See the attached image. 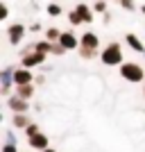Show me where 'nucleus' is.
<instances>
[{"mask_svg": "<svg viewBox=\"0 0 145 152\" xmlns=\"http://www.w3.org/2000/svg\"><path fill=\"white\" fill-rule=\"evenodd\" d=\"M7 14H9V9H7V7L2 5V7H0V18L5 20V18H7Z\"/></svg>", "mask_w": 145, "mask_h": 152, "instance_id": "obj_23", "label": "nucleus"}, {"mask_svg": "<svg viewBox=\"0 0 145 152\" xmlns=\"http://www.w3.org/2000/svg\"><path fill=\"white\" fill-rule=\"evenodd\" d=\"M16 93H18L20 98L30 100L32 95H34V86H32V82H30V84H18V86H16Z\"/></svg>", "mask_w": 145, "mask_h": 152, "instance_id": "obj_12", "label": "nucleus"}, {"mask_svg": "<svg viewBox=\"0 0 145 152\" xmlns=\"http://www.w3.org/2000/svg\"><path fill=\"white\" fill-rule=\"evenodd\" d=\"M143 93H145V91H143Z\"/></svg>", "mask_w": 145, "mask_h": 152, "instance_id": "obj_29", "label": "nucleus"}, {"mask_svg": "<svg viewBox=\"0 0 145 152\" xmlns=\"http://www.w3.org/2000/svg\"><path fill=\"white\" fill-rule=\"evenodd\" d=\"M25 132H27V136H34V134H39V127L34 125V123H30V125L25 127Z\"/></svg>", "mask_w": 145, "mask_h": 152, "instance_id": "obj_20", "label": "nucleus"}, {"mask_svg": "<svg viewBox=\"0 0 145 152\" xmlns=\"http://www.w3.org/2000/svg\"><path fill=\"white\" fill-rule=\"evenodd\" d=\"M98 43H100L98 34H93V32H84L82 34V45L84 48H98Z\"/></svg>", "mask_w": 145, "mask_h": 152, "instance_id": "obj_10", "label": "nucleus"}, {"mask_svg": "<svg viewBox=\"0 0 145 152\" xmlns=\"http://www.w3.org/2000/svg\"><path fill=\"white\" fill-rule=\"evenodd\" d=\"M120 75L125 77L127 82H143V77H145V70L141 68L138 64H132V61H127V64H120Z\"/></svg>", "mask_w": 145, "mask_h": 152, "instance_id": "obj_1", "label": "nucleus"}, {"mask_svg": "<svg viewBox=\"0 0 145 152\" xmlns=\"http://www.w3.org/2000/svg\"><path fill=\"white\" fill-rule=\"evenodd\" d=\"M59 43H61L66 50H75L79 41H77V37L73 34V32H61V39H59Z\"/></svg>", "mask_w": 145, "mask_h": 152, "instance_id": "obj_6", "label": "nucleus"}, {"mask_svg": "<svg viewBox=\"0 0 145 152\" xmlns=\"http://www.w3.org/2000/svg\"><path fill=\"white\" fill-rule=\"evenodd\" d=\"M68 20H70V25H79V23H84V18L79 16V12H77V9L68 14Z\"/></svg>", "mask_w": 145, "mask_h": 152, "instance_id": "obj_16", "label": "nucleus"}, {"mask_svg": "<svg viewBox=\"0 0 145 152\" xmlns=\"http://www.w3.org/2000/svg\"><path fill=\"white\" fill-rule=\"evenodd\" d=\"M12 123H14V127H27L30 125V121H27V116L23 114V111H16V116L12 118Z\"/></svg>", "mask_w": 145, "mask_h": 152, "instance_id": "obj_14", "label": "nucleus"}, {"mask_svg": "<svg viewBox=\"0 0 145 152\" xmlns=\"http://www.w3.org/2000/svg\"><path fill=\"white\" fill-rule=\"evenodd\" d=\"M95 50H98V48H84V45H82L79 55H82L84 59H91V57H95Z\"/></svg>", "mask_w": 145, "mask_h": 152, "instance_id": "obj_17", "label": "nucleus"}, {"mask_svg": "<svg viewBox=\"0 0 145 152\" xmlns=\"http://www.w3.org/2000/svg\"><path fill=\"white\" fill-rule=\"evenodd\" d=\"M2 152H18V145H16V143H5V145H2Z\"/></svg>", "mask_w": 145, "mask_h": 152, "instance_id": "obj_21", "label": "nucleus"}, {"mask_svg": "<svg viewBox=\"0 0 145 152\" xmlns=\"http://www.w3.org/2000/svg\"><path fill=\"white\" fill-rule=\"evenodd\" d=\"M43 152H57V150H52V148H45V150Z\"/></svg>", "mask_w": 145, "mask_h": 152, "instance_id": "obj_26", "label": "nucleus"}, {"mask_svg": "<svg viewBox=\"0 0 145 152\" xmlns=\"http://www.w3.org/2000/svg\"><path fill=\"white\" fill-rule=\"evenodd\" d=\"M9 109L12 111H27V100L20 95H12L9 98Z\"/></svg>", "mask_w": 145, "mask_h": 152, "instance_id": "obj_8", "label": "nucleus"}, {"mask_svg": "<svg viewBox=\"0 0 145 152\" xmlns=\"http://www.w3.org/2000/svg\"><path fill=\"white\" fill-rule=\"evenodd\" d=\"M141 12H143V14H145V5H143V7H141Z\"/></svg>", "mask_w": 145, "mask_h": 152, "instance_id": "obj_27", "label": "nucleus"}, {"mask_svg": "<svg viewBox=\"0 0 145 152\" xmlns=\"http://www.w3.org/2000/svg\"><path fill=\"white\" fill-rule=\"evenodd\" d=\"M7 34H9V43H12V45H18V43H20V39H23V34H25V25L14 23V25H9Z\"/></svg>", "mask_w": 145, "mask_h": 152, "instance_id": "obj_4", "label": "nucleus"}, {"mask_svg": "<svg viewBox=\"0 0 145 152\" xmlns=\"http://www.w3.org/2000/svg\"><path fill=\"white\" fill-rule=\"evenodd\" d=\"M45 39H48V41H52V43H55V41H59V39H61V32H59L57 27H50V30L45 32Z\"/></svg>", "mask_w": 145, "mask_h": 152, "instance_id": "obj_15", "label": "nucleus"}, {"mask_svg": "<svg viewBox=\"0 0 145 152\" xmlns=\"http://www.w3.org/2000/svg\"><path fill=\"white\" fill-rule=\"evenodd\" d=\"M30 30H32V32H39V30H41V25H39V23H32Z\"/></svg>", "mask_w": 145, "mask_h": 152, "instance_id": "obj_25", "label": "nucleus"}, {"mask_svg": "<svg viewBox=\"0 0 145 152\" xmlns=\"http://www.w3.org/2000/svg\"><path fill=\"white\" fill-rule=\"evenodd\" d=\"M75 9L79 12V16L84 18V23H91V20H93V12H91V9H88V7L84 5V2H79V5H77Z\"/></svg>", "mask_w": 145, "mask_h": 152, "instance_id": "obj_13", "label": "nucleus"}, {"mask_svg": "<svg viewBox=\"0 0 145 152\" xmlns=\"http://www.w3.org/2000/svg\"><path fill=\"white\" fill-rule=\"evenodd\" d=\"M7 143H16V136H14V132H7Z\"/></svg>", "mask_w": 145, "mask_h": 152, "instance_id": "obj_24", "label": "nucleus"}, {"mask_svg": "<svg viewBox=\"0 0 145 152\" xmlns=\"http://www.w3.org/2000/svg\"><path fill=\"white\" fill-rule=\"evenodd\" d=\"M104 2H107V0H104Z\"/></svg>", "mask_w": 145, "mask_h": 152, "instance_id": "obj_28", "label": "nucleus"}, {"mask_svg": "<svg viewBox=\"0 0 145 152\" xmlns=\"http://www.w3.org/2000/svg\"><path fill=\"white\" fill-rule=\"evenodd\" d=\"M48 14H50V16H59V14H61V7L52 2V5H48Z\"/></svg>", "mask_w": 145, "mask_h": 152, "instance_id": "obj_19", "label": "nucleus"}, {"mask_svg": "<svg viewBox=\"0 0 145 152\" xmlns=\"http://www.w3.org/2000/svg\"><path fill=\"white\" fill-rule=\"evenodd\" d=\"M30 82H32V73L25 66L14 70V84H16V86H18V84H30Z\"/></svg>", "mask_w": 145, "mask_h": 152, "instance_id": "obj_5", "label": "nucleus"}, {"mask_svg": "<svg viewBox=\"0 0 145 152\" xmlns=\"http://www.w3.org/2000/svg\"><path fill=\"white\" fill-rule=\"evenodd\" d=\"M120 7H122V9H127V12H134V9H136L134 0H120Z\"/></svg>", "mask_w": 145, "mask_h": 152, "instance_id": "obj_18", "label": "nucleus"}, {"mask_svg": "<svg viewBox=\"0 0 145 152\" xmlns=\"http://www.w3.org/2000/svg\"><path fill=\"white\" fill-rule=\"evenodd\" d=\"M43 61H45V52H39V50L27 52L25 57H23V66H25V68H34V66H41Z\"/></svg>", "mask_w": 145, "mask_h": 152, "instance_id": "obj_3", "label": "nucleus"}, {"mask_svg": "<svg viewBox=\"0 0 145 152\" xmlns=\"http://www.w3.org/2000/svg\"><path fill=\"white\" fill-rule=\"evenodd\" d=\"M125 39H127V45H129L132 50H136V52H145V45L138 41V37H136V34H127Z\"/></svg>", "mask_w": 145, "mask_h": 152, "instance_id": "obj_11", "label": "nucleus"}, {"mask_svg": "<svg viewBox=\"0 0 145 152\" xmlns=\"http://www.w3.org/2000/svg\"><path fill=\"white\" fill-rule=\"evenodd\" d=\"M102 64H107V66H118L122 64V50H120L118 43H109L102 52Z\"/></svg>", "mask_w": 145, "mask_h": 152, "instance_id": "obj_2", "label": "nucleus"}, {"mask_svg": "<svg viewBox=\"0 0 145 152\" xmlns=\"http://www.w3.org/2000/svg\"><path fill=\"white\" fill-rule=\"evenodd\" d=\"M30 145L34 148V150H45L48 148V136L45 134H34V136H30Z\"/></svg>", "mask_w": 145, "mask_h": 152, "instance_id": "obj_7", "label": "nucleus"}, {"mask_svg": "<svg viewBox=\"0 0 145 152\" xmlns=\"http://www.w3.org/2000/svg\"><path fill=\"white\" fill-rule=\"evenodd\" d=\"M0 80H2V95H9V84L14 82V68H5Z\"/></svg>", "mask_w": 145, "mask_h": 152, "instance_id": "obj_9", "label": "nucleus"}, {"mask_svg": "<svg viewBox=\"0 0 145 152\" xmlns=\"http://www.w3.org/2000/svg\"><path fill=\"white\" fill-rule=\"evenodd\" d=\"M104 9H107L104 0H98V2H95V12H104Z\"/></svg>", "mask_w": 145, "mask_h": 152, "instance_id": "obj_22", "label": "nucleus"}]
</instances>
